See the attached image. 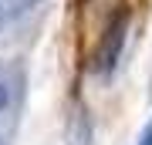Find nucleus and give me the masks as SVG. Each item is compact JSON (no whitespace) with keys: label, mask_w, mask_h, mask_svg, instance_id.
Segmentation results:
<instances>
[{"label":"nucleus","mask_w":152,"mask_h":145,"mask_svg":"<svg viewBox=\"0 0 152 145\" xmlns=\"http://www.w3.org/2000/svg\"><path fill=\"white\" fill-rule=\"evenodd\" d=\"M7 17H10V10H7V0H0V24H4Z\"/></svg>","instance_id":"423d86ee"},{"label":"nucleus","mask_w":152,"mask_h":145,"mask_svg":"<svg viewBox=\"0 0 152 145\" xmlns=\"http://www.w3.org/2000/svg\"><path fill=\"white\" fill-rule=\"evenodd\" d=\"M37 0H7V10H10V17L14 14H20V10H27V7H34Z\"/></svg>","instance_id":"7ed1b4c3"},{"label":"nucleus","mask_w":152,"mask_h":145,"mask_svg":"<svg viewBox=\"0 0 152 145\" xmlns=\"http://www.w3.org/2000/svg\"><path fill=\"white\" fill-rule=\"evenodd\" d=\"M7 101H10V95H7V85H4V81H0V111H4V108H7Z\"/></svg>","instance_id":"39448f33"},{"label":"nucleus","mask_w":152,"mask_h":145,"mask_svg":"<svg viewBox=\"0 0 152 145\" xmlns=\"http://www.w3.org/2000/svg\"><path fill=\"white\" fill-rule=\"evenodd\" d=\"M139 145H152V118H149V125L142 128V135H139Z\"/></svg>","instance_id":"20e7f679"},{"label":"nucleus","mask_w":152,"mask_h":145,"mask_svg":"<svg viewBox=\"0 0 152 145\" xmlns=\"http://www.w3.org/2000/svg\"><path fill=\"white\" fill-rule=\"evenodd\" d=\"M125 27H129L125 17H115L108 24V31L102 37V47L95 54V71L98 74H112V68L118 64V54H122V44H125Z\"/></svg>","instance_id":"f257e3e1"},{"label":"nucleus","mask_w":152,"mask_h":145,"mask_svg":"<svg viewBox=\"0 0 152 145\" xmlns=\"http://www.w3.org/2000/svg\"><path fill=\"white\" fill-rule=\"evenodd\" d=\"M64 145H95V125L88 108L78 101L68 115V128H64Z\"/></svg>","instance_id":"f03ea898"}]
</instances>
